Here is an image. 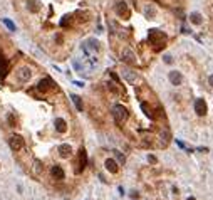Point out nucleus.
<instances>
[{"label":"nucleus","mask_w":213,"mask_h":200,"mask_svg":"<svg viewBox=\"0 0 213 200\" xmlns=\"http://www.w3.org/2000/svg\"><path fill=\"white\" fill-rule=\"evenodd\" d=\"M148 40L156 47V51H159V49H163V47L166 46L168 35L165 34V32H161V30H158V29H151L149 30V35H148Z\"/></svg>","instance_id":"nucleus-1"},{"label":"nucleus","mask_w":213,"mask_h":200,"mask_svg":"<svg viewBox=\"0 0 213 200\" xmlns=\"http://www.w3.org/2000/svg\"><path fill=\"white\" fill-rule=\"evenodd\" d=\"M112 115H114V119H116V123H126V119H128L129 116V111L126 109L124 106H121V104H116L114 109H112Z\"/></svg>","instance_id":"nucleus-2"},{"label":"nucleus","mask_w":213,"mask_h":200,"mask_svg":"<svg viewBox=\"0 0 213 200\" xmlns=\"http://www.w3.org/2000/svg\"><path fill=\"white\" fill-rule=\"evenodd\" d=\"M116 13H118L121 19H129L131 17L129 7H128V4H124V2H118V4H116Z\"/></svg>","instance_id":"nucleus-3"},{"label":"nucleus","mask_w":213,"mask_h":200,"mask_svg":"<svg viewBox=\"0 0 213 200\" xmlns=\"http://www.w3.org/2000/svg\"><path fill=\"white\" fill-rule=\"evenodd\" d=\"M52 88H54V81H52L51 77H45V79H42V81L37 84V91H40V93H47V91H51Z\"/></svg>","instance_id":"nucleus-4"},{"label":"nucleus","mask_w":213,"mask_h":200,"mask_svg":"<svg viewBox=\"0 0 213 200\" xmlns=\"http://www.w3.org/2000/svg\"><path fill=\"white\" fill-rule=\"evenodd\" d=\"M9 143H10V148H12L13 151H17V150H20L22 146H24V138H22L20 135H13V136H10Z\"/></svg>","instance_id":"nucleus-5"},{"label":"nucleus","mask_w":213,"mask_h":200,"mask_svg":"<svg viewBox=\"0 0 213 200\" xmlns=\"http://www.w3.org/2000/svg\"><path fill=\"white\" fill-rule=\"evenodd\" d=\"M195 111H196V115L198 116H205L206 115V111H208V106H206V101L205 99H196L195 103Z\"/></svg>","instance_id":"nucleus-6"},{"label":"nucleus","mask_w":213,"mask_h":200,"mask_svg":"<svg viewBox=\"0 0 213 200\" xmlns=\"http://www.w3.org/2000/svg\"><path fill=\"white\" fill-rule=\"evenodd\" d=\"M123 61L124 62H128V64H136V57H134V52L129 49V47H124L123 49Z\"/></svg>","instance_id":"nucleus-7"},{"label":"nucleus","mask_w":213,"mask_h":200,"mask_svg":"<svg viewBox=\"0 0 213 200\" xmlns=\"http://www.w3.org/2000/svg\"><path fill=\"white\" fill-rule=\"evenodd\" d=\"M86 165H87V155H86V150L81 148L79 150V168H77V173H81L82 170L86 168Z\"/></svg>","instance_id":"nucleus-8"},{"label":"nucleus","mask_w":213,"mask_h":200,"mask_svg":"<svg viewBox=\"0 0 213 200\" xmlns=\"http://www.w3.org/2000/svg\"><path fill=\"white\" fill-rule=\"evenodd\" d=\"M7 73H9V61L0 54V79H4L7 76Z\"/></svg>","instance_id":"nucleus-9"},{"label":"nucleus","mask_w":213,"mask_h":200,"mask_svg":"<svg viewBox=\"0 0 213 200\" xmlns=\"http://www.w3.org/2000/svg\"><path fill=\"white\" fill-rule=\"evenodd\" d=\"M183 81V77H181V73L179 71H171L170 73V82L173 86H179Z\"/></svg>","instance_id":"nucleus-10"},{"label":"nucleus","mask_w":213,"mask_h":200,"mask_svg":"<svg viewBox=\"0 0 213 200\" xmlns=\"http://www.w3.org/2000/svg\"><path fill=\"white\" fill-rule=\"evenodd\" d=\"M143 12H144V17H146V19H153V17H156V9H154L151 4H146V5H144V9H143Z\"/></svg>","instance_id":"nucleus-11"},{"label":"nucleus","mask_w":213,"mask_h":200,"mask_svg":"<svg viewBox=\"0 0 213 200\" xmlns=\"http://www.w3.org/2000/svg\"><path fill=\"white\" fill-rule=\"evenodd\" d=\"M30 76H32V73H30L29 67H20L19 69V79H20V81H29Z\"/></svg>","instance_id":"nucleus-12"},{"label":"nucleus","mask_w":213,"mask_h":200,"mask_svg":"<svg viewBox=\"0 0 213 200\" xmlns=\"http://www.w3.org/2000/svg\"><path fill=\"white\" fill-rule=\"evenodd\" d=\"M71 153H72V148H71V145H60L59 146V155L62 158H69L71 157Z\"/></svg>","instance_id":"nucleus-13"},{"label":"nucleus","mask_w":213,"mask_h":200,"mask_svg":"<svg viewBox=\"0 0 213 200\" xmlns=\"http://www.w3.org/2000/svg\"><path fill=\"white\" fill-rule=\"evenodd\" d=\"M54 124H56V130H57L59 133H66V131H67V123H66L62 118H57Z\"/></svg>","instance_id":"nucleus-14"},{"label":"nucleus","mask_w":213,"mask_h":200,"mask_svg":"<svg viewBox=\"0 0 213 200\" xmlns=\"http://www.w3.org/2000/svg\"><path fill=\"white\" fill-rule=\"evenodd\" d=\"M51 173H52V177H54V178H57V180H62V178H64V170H62L59 165L52 166Z\"/></svg>","instance_id":"nucleus-15"},{"label":"nucleus","mask_w":213,"mask_h":200,"mask_svg":"<svg viewBox=\"0 0 213 200\" xmlns=\"http://www.w3.org/2000/svg\"><path fill=\"white\" fill-rule=\"evenodd\" d=\"M27 9L32 13L39 12V10H40V2H39V0H29V2H27Z\"/></svg>","instance_id":"nucleus-16"},{"label":"nucleus","mask_w":213,"mask_h":200,"mask_svg":"<svg viewBox=\"0 0 213 200\" xmlns=\"http://www.w3.org/2000/svg\"><path fill=\"white\" fill-rule=\"evenodd\" d=\"M106 168L111 172V173H116V172H118V163H116V160L107 158V160H106Z\"/></svg>","instance_id":"nucleus-17"},{"label":"nucleus","mask_w":213,"mask_h":200,"mask_svg":"<svg viewBox=\"0 0 213 200\" xmlns=\"http://www.w3.org/2000/svg\"><path fill=\"white\" fill-rule=\"evenodd\" d=\"M123 76H124V79H126L129 84H134V82H136V74L133 73V71H124Z\"/></svg>","instance_id":"nucleus-18"},{"label":"nucleus","mask_w":213,"mask_h":200,"mask_svg":"<svg viewBox=\"0 0 213 200\" xmlns=\"http://www.w3.org/2000/svg\"><path fill=\"white\" fill-rule=\"evenodd\" d=\"M190 20H191V24H195V25H200L201 22H203V19H201V15L198 12H193L191 15H190Z\"/></svg>","instance_id":"nucleus-19"},{"label":"nucleus","mask_w":213,"mask_h":200,"mask_svg":"<svg viewBox=\"0 0 213 200\" xmlns=\"http://www.w3.org/2000/svg\"><path fill=\"white\" fill-rule=\"evenodd\" d=\"M71 98H72V101H74V104H76L77 111H82V109H84V106H82V101H81V98H79L77 94H72Z\"/></svg>","instance_id":"nucleus-20"},{"label":"nucleus","mask_w":213,"mask_h":200,"mask_svg":"<svg viewBox=\"0 0 213 200\" xmlns=\"http://www.w3.org/2000/svg\"><path fill=\"white\" fill-rule=\"evenodd\" d=\"M141 109L144 111V115L148 116V118H153V113H151V109H149L148 103H141Z\"/></svg>","instance_id":"nucleus-21"},{"label":"nucleus","mask_w":213,"mask_h":200,"mask_svg":"<svg viewBox=\"0 0 213 200\" xmlns=\"http://www.w3.org/2000/svg\"><path fill=\"white\" fill-rule=\"evenodd\" d=\"M2 22H4L5 25H7V27H9L10 30H12V32H13V30H17V27H15V24H13L12 20H9V19H4V20H2Z\"/></svg>","instance_id":"nucleus-22"},{"label":"nucleus","mask_w":213,"mask_h":200,"mask_svg":"<svg viewBox=\"0 0 213 200\" xmlns=\"http://www.w3.org/2000/svg\"><path fill=\"white\" fill-rule=\"evenodd\" d=\"M69 22H71V15H64V17H62V20H60V25H62V27H67Z\"/></svg>","instance_id":"nucleus-23"},{"label":"nucleus","mask_w":213,"mask_h":200,"mask_svg":"<svg viewBox=\"0 0 213 200\" xmlns=\"http://www.w3.org/2000/svg\"><path fill=\"white\" fill-rule=\"evenodd\" d=\"M165 62H166V64H171V62H173V57H171L170 54H166V55H165Z\"/></svg>","instance_id":"nucleus-24"},{"label":"nucleus","mask_w":213,"mask_h":200,"mask_svg":"<svg viewBox=\"0 0 213 200\" xmlns=\"http://www.w3.org/2000/svg\"><path fill=\"white\" fill-rule=\"evenodd\" d=\"M116 157H118V160H119V163L121 165H124V162H126V160H124V157L121 153H116Z\"/></svg>","instance_id":"nucleus-25"},{"label":"nucleus","mask_w":213,"mask_h":200,"mask_svg":"<svg viewBox=\"0 0 213 200\" xmlns=\"http://www.w3.org/2000/svg\"><path fill=\"white\" fill-rule=\"evenodd\" d=\"M9 123H10V126H15V118H13L12 115L9 116Z\"/></svg>","instance_id":"nucleus-26"},{"label":"nucleus","mask_w":213,"mask_h":200,"mask_svg":"<svg viewBox=\"0 0 213 200\" xmlns=\"http://www.w3.org/2000/svg\"><path fill=\"white\" fill-rule=\"evenodd\" d=\"M148 160H149V163H156V157H154V155H149Z\"/></svg>","instance_id":"nucleus-27"},{"label":"nucleus","mask_w":213,"mask_h":200,"mask_svg":"<svg viewBox=\"0 0 213 200\" xmlns=\"http://www.w3.org/2000/svg\"><path fill=\"white\" fill-rule=\"evenodd\" d=\"M208 82H210V86H213V74L208 77Z\"/></svg>","instance_id":"nucleus-28"},{"label":"nucleus","mask_w":213,"mask_h":200,"mask_svg":"<svg viewBox=\"0 0 213 200\" xmlns=\"http://www.w3.org/2000/svg\"><path fill=\"white\" fill-rule=\"evenodd\" d=\"M186 200H196V199H195V197H188Z\"/></svg>","instance_id":"nucleus-29"}]
</instances>
